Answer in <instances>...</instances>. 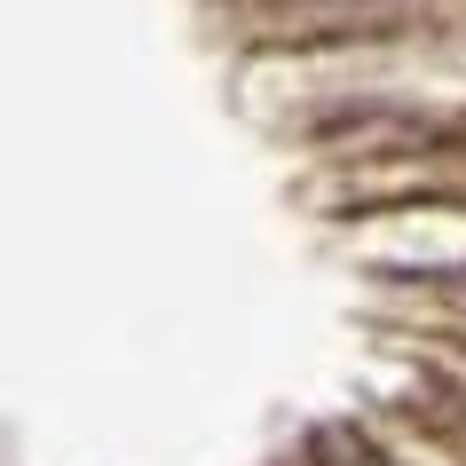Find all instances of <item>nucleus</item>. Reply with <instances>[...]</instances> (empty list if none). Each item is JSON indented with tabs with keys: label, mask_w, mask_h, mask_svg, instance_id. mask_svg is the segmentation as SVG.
Listing matches in <instances>:
<instances>
[{
	"label": "nucleus",
	"mask_w": 466,
	"mask_h": 466,
	"mask_svg": "<svg viewBox=\"0 0 466 466\" xmlns=\"http://www.w3.org/2000/svg\"><path fill=\"white\" fill-rule=\"evenodd\" d=\"M269 32H300V40H466V0H309V8H269Z\"/></svg>",
	"instance_id": "obj_1"
},
{
	"label": "nucleus",
	"mask_w": 466,
	"mask_h": 466,
	"mask_svg": "<svg viewBox=\"0 0 466 466\" xmlns=\"http://www.w3.org/2000/svg\"><path fill=\"white\" fill-rule=\"evenodd\" d=\"M246 8H309V0H246Z\"/></svg>",
	"instance_id": "obj_2"
},
{
	"label": "nucleus",
	"mask_w": 466,
	"mask_h": 466,
	"mask_svg": "<svg viewBox=\"0 0 466 466\" xmlns=\"http://www.w3.org/2000/svg\"><path fill=\"white\" fill-rule=\"evenodd\" d=\"M459 158H466V127H459Z\"/></svg>",
	"instance_id": "obj_3"
}]
</instances>
